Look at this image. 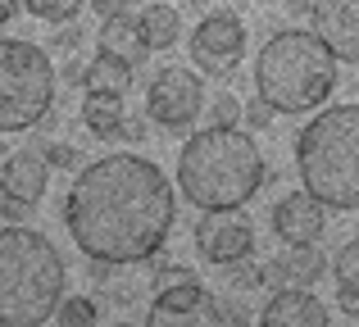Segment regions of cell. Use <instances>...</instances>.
<instances>
[{
    "mask_svg": "<svg viewBox=\"0 0 359 327\" xmlns=\"http://www.w3.org/2000/svg\"><path fill=\"white\" fill-rule=\"evenodd\" d=\"M64 218L78 250L96 264H141L159 255L173 228V186L141 155H109L78 173Z\"/></svg>",
    "mask_w": 359,
    "mask_h": 327,
    "instance_id": "6da1fadb",
    "label": "cell"
},
{
    "mask_svg": "<svg viewBox=\"0 0 359 327\" xmlns=\"http://www.w3.org/2000/svg\"><path fill=\"white\" fill-rule=\"evenodd\" d=\"M177 186L201 209H241L264 186V155L241 127H205L177 155Z\"/></svg>",
    "mask_w": 359,
    "mask_h": 327,
    "instance_id": "7a4b0ae2",
    "label": "cell"
},
{
    "mask_svg": "<svg viewBox=\"0 0 359 327\" xmlns=\"http://www.w3.org/2000/svg\"><path fill=\"white\" fill-rule=\"evenodd\" d=\"M64 259L32 228H0V327H41L60 309Z\"/></svg>",
    "mask_w": 359,
    "mask_h": 327,
    "instance_id": "3957f363",
    "label": "cell"
},
{
    "mask_svg": "<svg viewBox=\"0 0 359 327\" xmlns=\"http://www.w3.org/2000/svg\"><path fill=\"white\" fill-rule=\"evenodd\" d=\"M337 87V55L314 32H278L255 60V96L269 100L273 114H305L323 105Z\"/></svg>",
    "mask_w": 359,
    "mask_h": 327,
    "instance_id": "277c9868",
    "label": "cell"
},
{
    "mask_svg": "<svg viewBox=\"0 0 359 327\" xmlns=\"http://www.w3.org/2000/svg\"><path fill=\"white\" fill-rule=\"evenodd\" d=\"M296 168L323 209H359V105H332L305 123Z\"/></svg>",
    "mask_w": 359,
    "mask_h": 327,
    "instance_id": "5b68a950",
    "label": "cell"
},
{
    "mask_svg": "<svg viewBox=\"0 0 359 327\" xmlns=\"http://www.w3.org/2000/svg\"><path fill=\"white\" fill-rule=\"evenodd\" d=\"M55 100L50 55L32 41H0V132L41 123Z\"/></svg>",
    "mask_w": 359,
    "mask_h": 327,
    "instance_id": "8992f818",
    "label": "cell"
},
{
    "mask_svg": "<svg viewBox=\"0 0 359 327\" xmlns=\"http://www.w3.org/2000/svg\"><path fill=\"white\" fill-rule=\"evenodd\" d=\"M205 105V87H201V73L182 69V64H168L150 78L146 87V114L155 118L159 127H191L196 114Z\"/></svg>",
    "mask_w": 359,
    "mask_h": 327,
    "instance_id": "52a82bcc",
    "label": "cell"
},
{
    "mask_svg": "<svg viewBox=\"0 0 359 327\" xmlns=\"http://www.w3.org/2000/svg\"><path fill=\"white\" fill-rule=\"evenodd\" d=\"M146 327H223V309L196 277H182L155 291Z\"/></svg>",
    "mask_w": 359,
    "mask_h": 327,
    "instance_id": "ba28073f",
    "label": "cell"
},
{
    "mask_svg": "<svg viewBox=\"0 0 359 327\" xmlns=\"http://www.w3.org/2000/svg\"><path fill=\"white\" fill-rule=\"evenodd\" d=\"M245 55V27L237 14H210L191 32V64L210 78H232Z\"/></svg>",
    "mask_w": 359,
    "mask_h": 327,
    "instance_id": "9c48e42d",
    "label": "cell"
},
{
    "mask_svg": "<svg viewBox=\"0 0 359 327\" xmlns=\"http://www.w3.org/2000/svg\"><path fill=\"white\" fill-rule=\"evenodd\" d=\"M196 250H201L210 264L232 268L241 259L255 255V228L245 223L241 209H210L196 223Z\"/></svg>",
    "mask_w": 359,
    "mask_h": 327,
    "instance_id": "30bf717a",
    "label": "cell"
},
{
    "mask_svg": "<svg viewBox=\"0 0 359 327\" xmlns=\"http://www.w3.org/2000/svg\"><path fill=\"white\" fill-rule=\"evenodd\" d=\"M309 18L337 60H359V0H309Z\"/></svg>",
    "mask_w": 359,
    "mask_h": 327,
    "instance_id": "8fae6325",
    "label": "cell"
},
{
    "mask_svg": "<svg viewBox=\"0 0 359 327\" xmlns=\"http://www.w3.org/2000/svg\"><path fill=\"white\" fill-rule=\"evenodd\" d=\"M323 228H327V214L309 191L282 195L278 209H273V232H278L287 246H314V241L323 237Z\"/></svg>",
    "mask_w": 359,
    "mask_h": 327,
    "instance_id": "7c38bea8",
    "label": "cell"
},
{
    "mask_svg": "<svg viewBox=\"0 0 359 327\" xmlns=\"http://www.w3.org/2000/svg\"><path fill=\"white\" fill-rule=\"evenodd\" d=\"M46 182H50L46 151H32V146H23V151H14L5 164H0V191H5L9 200L27 204V209H32V204L46 195Z\"/></svg>",
    "mask_w": 359,
    "mask_h": 327,
    "instance_id": "4fadbf2b",
    "label": "cell"
},
{
    "mask_svg": "<svg viewBox=\"0 0 359 327\" xmlns=\"http://www.w3.org/2000/svg\"><path fill=\"white\" fill-rule=\"evenodd\" d=\"M259 327H327V305L305 286H282L259 309Z\"/></svg>",
    "mask_w": 359,
    "mask_h": 327,
    "instance_id": "5bb4252c",
    "label": "cell"
},
{
    "mask_svg": "<svg viewBox=\"0 0 359 327\" xmlns=\"http://www.w3.org/2000/svg\"><path fill=\"white\" fill-rule=\"evenodd\" d=\"M323 273H327V259L314 246H287L269 264V277H278L282 286H314Z\"/></svg>",
    "mask_w": 359,
    "mask_h": 327,
    "instance_id": "9a60e30c",
    "label": "cell"
},
{
    "mask_svg": "<svg viewBox=\"0 0 359 327\" xmlns=\"http://www.w3.org/2000/svg\"><path fill=\"white\" fill-rule=\"evenodd\" d=\"M182 36V14L173 5H146L137 14V46L141 50H168Z\"/></svg>",
    "mask_w": 359,
    "mask_h": 327,
    "instance_id": "2e32d148",
    "label": "cell"
},
{
    "mask_svg": "<svg viewBox=\"0 0 359 327\" xmlns=\"http://www.w3.org/2000/svg\"><path fill=\"white\" fill-rule=\"evenodd\" d=\"M82 87L123 96V91L132 87V60H128V55H118V50H100L96 60L87 64V73H82Z\"/></svg>",
    "mask_w": 359,
    "mask_h": 327,
    "instance_id": "e0dca14e",
    "label": "cell"
},
{
    "mask_svg": "<svg viewBox=\"0 0 359 327\" xmlns=\"http://www.w3.org/2000/svg\"><path fill=\"white\" fill-rule=\"evenodd\" d=\"M82 123H87V132L96 137H123V96L114 91H87V100H82Z\"/></svg>",
    "mask_w": 359,
    "mask_h": 327,
    "instance_id": "ac0fdd59",
    "label": "cell"
},
{
    "mask_svg": "<svg viewBox=\"0 0 359 327\" xmlns=\"http://www.w3.org/2000/svg\"><path fill=\"white\" fill-rule=\"evenodd\" d=\"M332 277H337V305L359 319V241H351V246L337 255Z\"/></svg>",
    "mask_w": 359,
    "mask_h": 327,
    "instance_id": "d6986e66",
    "label": "cell"
},
{
    "mask_svg": "<svg viewBox=\"0 0 359 327\" xmlns=\"http://www.w3.org/2000/svg\"><path fill=\"white\" fill-rule=\"evenodd\" d=\"M137 36V18H128V14H109L105 23H100V50H118L123 55V46Z\"/></svg>",
    "mask_w": 359,
    "mask_h": 327,
    "instance_id": "ffe728a7",
    "label": "cell"
},
{
    "mask_svg": "<svg viewBox=\"0 0 359 327\" xmlns=\"http://www.w3.org/2000/svg\"><path fill=\"white\" fill-rule=\"evenodd\" d=\"M23 5H27V14L41 18V23H69L87 0H23Z\"/></svg>",
    "mask_w": 359,
    "mask_h": 327,
    "instance_id": "44dd1931",
    "label": "cell"
},
{
    "mask_svg": "<svg viewBox=\"0 0 359 327\" xmlns=\"http://www.w3.org/2000/svg\"><path fill=\"white\" fill-rule=\"evenodd\" d=\"M60 327H96V300L87 295H73V300H60Z\"/></svg>",
    "mask_w": 359,
    "mask_h": 327,
    "instance_id": "7402d4cb",
    "label": "cell"
},
{
    "mask_svg": "<svg viewBox=\"0 0 359 327\" xmlns=\"http://www.w3.org/2000/svg\"><path fill=\"white\" fill-rule=\"evenodd\" d=\"M214 127H237V118H241V100H237V91H228L223 87L219 96H214Z\"/></svg>",
    "mask_w": 359,
    "mask_h": 327,
    "instance_id": "603a6c76",
    "label": "cell"
},
{
    "mask_svg": "<svg viewBox=\"0 0 359 327\" xmlns=\"http://www.w3.org/2000/svg\"><path fill=\"white\" fill-rule=\"evenodd\" d=\"M232 268H237V273H232V286H237V291H255V286L269 282V268H264V264L241 259V264H232Z\"/></svg>",
    "mask_w": 359,
    "mask_h": 327,
    "instance_id": "cb8c5ba5",
    "label": "cell"
},
{
    "mask_svg": "<svg viewBox=\"0 0 359 327\" xmlns=\"http://www.w3.org/2000/svg\"><path fill=\"white\" fill-rule=\"evenodd\" d=\"M241 118L255 127V132H264V127L273 123V105H269V100H259V96H255L250 105H241Z\"/></svg>",
    "mask_w": 359,
    "mask_h": 327,
    "instance_id": "d4e9b609",
    "label": "cell"
},
{
    "mask_svg": "<svg viewBox=\"0 0 359 327\" xmlns=\"http://www.w3.org/2000/svg\"><path fill=\"white\" fill-rule=\"evenodd\" d=\"M78 146H64V141H55V146H46V164L50 168H78Z\"/></svg>",
    "mask_w": 359,
    "mask_h": 327,
    "instance_id": "484cf974",
    "label": "cell"
},
{
    "mask_svg": "<svg viewBox=\"0 0 359 327\" xmlns=\"http://www.w3.org/2000/svg\"><path fill=\"white\" fill-rule=\"evenodd\" d=\"M78 46H82V27L78 23H73V18H69V23H60V32H55V50H78Z\"/></svg>",
    "mask_w": 359,
    "mask_h": 327,
    "instance_id": "4316f807",
    "label": "cell"
},
{
    "mask_svg": "<svg viewBox=\"0 0 359 327\" xmlns=\"http://www.w3.org/2000/svg\"><path fill=\"white\" fill-rule=\"evenodd\" d=\"M91 9H96L100 18H109V14H128V0H87Z\"/></svg>",
    "mask_w": 359,
    "mask_h": 327,
    "instance_id": "83f0119b",
    "label": "cell"
},
{
    "mask_svg": "<svg viewBox=\"0 0 359 327\" xmlns=\"http://www.w3.org/2000/svg\"><path fill=\"white\" fill-rule=\"evenodd\" d=\"M82 73H87V64H82L78 55H73V60L64 64V82H73V87H78V82H82Z\"/></svg>",
    "mask_w": 359,
    "mask_h": 327,
    "instance_id": "f1b7e54d",
    "label": "cell"
},
{
    "mask_svg": "<svg viewBox=\"0 0 359 327\" xmlns=\"http://www.w3.org/2000/svg\"><path fill=\"white\" fill-rule=\"evenodd\" d=\"M0 214H5V218H23L27 204H18V200H9V195H0Z\"/></svg>",
    "mask_w": 359,
    "mask_h": 327,
    "instance_id": "f546056e",
    "label": "cell"
},
{
    "mask_svg": "<svg viewBox=\"0 0 359 327\" xmlns=\"http://www.w3.org/2000/svg\"><path fill=\"white\" fill-rule=\"evenodd\" d=\"M14 14H18V0H0V27H5Z\"/></svg>",
    "mask_w": 359,
    "mask_h": 327,
    "instance_id": "4dcf8cb0",
    "label": "cell"
},
{
    "mask_svg": "<svg viewBox=\"0 0 359 327\" xmlns=\"http://www.w3.org/2000/svg\"><path fill=\"white\" fill-rule=\"evenodd\" d=\"M114 327H132V323H114Z\"/></svg>",
    "mask_w": 359,
    "mask_h": 327,
    "instance_id": "1f68e13d",
    "label": "cell"
}]
</instances>
